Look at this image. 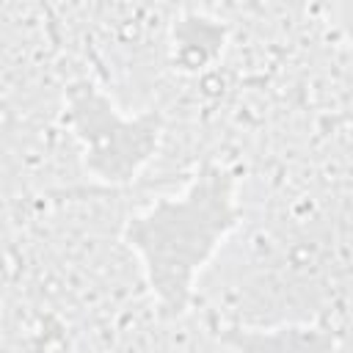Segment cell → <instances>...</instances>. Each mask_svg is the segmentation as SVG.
I'll return each instance as SVG.
<instances>
[{"label":"cell","mask_w":353,"mask_h":353,"mask_svg":"<svg viewBox=\"0 0 353 353\" xmlns=\"http://www.w3.org/2000/svg\"><path fill=\"white\" fill-rule=\"evenodd\" d=\"M237 223V174L223 165H201L185 188L152 199L127 218L124 243L163 312L196 309L199 279Z\"/></svg>","instance_id":"1"},{"label":"cell","mask_w":353,"mask_h":353,"mask_svg":"<svg viewBox=\"0 0 353 353\" xmlns=\"http://www.w3.org/2000/svg\"><path fill=\"white\" fill-rule=\"evenodd\" d=\"M232 353H336L339 334L331 325H279V328H221Z\"/></svg>","instance_id":"2"}]
</instances>
